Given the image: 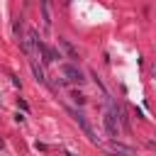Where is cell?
I'll use <instances>...</instances> for the list:
<instances>
[{
	"mask_svg": "<svg viewBox=\"0 0 156 156\" xmlns=\"http://www.w3.org/2000/svg\"><path fill=\"white\" fill-rule=\"evenodd\" d=\"M68 112H71V117H73V119L78 122V127L83 129V134H85V136H88V139H90L93 144H100V139L95 136V132H93V127L88 124V119H85V117H83V115H80L78 110H68Z\"/></svg>",
	"mask_w": 156,
	"mask_h": 156,
	"instance_id": "1",
	"label": "cell"
},
{
	"mask_svg": "<svg viewBox=\"0 0 156 156\" xmlns=\"http://www.w3.org/2000/svg\"><path fill=\"white\" fill-rule=\"evenodd\" d=\"M61 73L66 76V80H71V83H83L85 78H83V71L76 66V63H63L61 66Z\"/></svg>",
	"mask_w": 156,
	"mask_h": 156,
	"instance_id": "2",
	"label": "cell"
},
{
	"mask_svg": "<svg viewBox=\"0 0 156 156\" xmlns=\"http://www.w3.org/2000/svg\"><path fill=\"white\" fill-rule=\"evenodd\" d=\"M107 151L115 154V156H134L132 146H124L122 141H110V144H107Z\"/></svg>",
	"mask_w": 156,
	"mask_h": 156,
	"instance_id": "3",
	"label": "cell"
},
{
	"mask_svg": "<svg viewBox=\"0 0 156 156\" xmlns=\"http://www.w3.org/2000/svg\"><path fill=\"white\" fill-rule=\"evenodd\" d=\"M58 46H61V49H63V51L68 54V58H71V61H78V51L73 49V44H71L68 39H63V37H58Z\"/></svg>",
	"mask_w": 156,
	"mask_h": 156,
	"instance_id": "4",
	"label": "cell"
},
{
	"mask_svg": "<svg viewBox=\"0 0 156 156\" xmlns=\"http://www.w3.org/2000/svg\"><path fill=\"white\" fill-rule=\"evenodd\" d=\"M117 122H119V127L124 132H129V117H127V112H124L122 105H117Z\"/></svg>",
	"mask_w": 156,
	"mask_h": 156,
	"instance_id": "5",
	"label": "cell"
},
{
	"mask_svg": "<svg viewBox=\"0 0 156 156\" xmlns=\"http://www.w3.org/2000/svg\"><path fill=\"white\" fill-rule=\"evenodd\" d=\"M73 100H76L78 105H83V102H85V98H83V95H78V93H73Z\"/></svg>",
	"mask_w": 156,
	"mask_h": 156,
	"instance_id": "6",
	"label": "cell"
},
{
	"mask_svg": "<svg viewBox=\"0 0 156 156\" xmlns=\"http://www.w3.org/2000/svg\"><path fill=\"white\" fill-rule=\"evenodd\" d=\"M154 80H156V61H154Z\"/></svg>",
	"mask_w": 156,
	"mask_h": 156,
	"instance_id": "7",
	"label": "cell"
}]
</instances>
